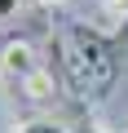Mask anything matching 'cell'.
<instances>
[{"mask_svg": "<svg viewBox=\"0 0 128 133\" xmlns=\"http://www.w3.org/2000/svg\"><path fill=\"white\" fill-rule=\"evenodd\" d=\"M0 66H5V76H18V80H35L40 76V58L31 44H9L0 53Z\"/></svg>", "mask_w": 128, "mask_h": 133, "instance_id": "obj_1", "label": "cell"}, {"mask_svg": "<svg viewBox=\"0 0 128 133\" xmlns=\"http://www.w3.org/2000/svg\"><path fill=\"white\" fill-rule=\"evenodd\" d=\"M13 133H97L93 124H62V120H22Z\"/></svg>", "mask_w": 128, "mask_h": 133, "instance_id": "obj_2", "label": "cell"}, {"mask_svg": "<svg viewBox=\"0 0 128 133\" xmlns=\"http://www.w3.org/2000/svg\"><path fill=\"white\" fill-rule=\"evenodd\" d=\"M18 9H22V0H0V22L18 18Z\"/></svg>", "mask_w": 128, "mask_h": 133, "instance_id": "obj_3", "label": "cell"}, {"mask_svg": "<svg viewBox=\"0 0 128 133\" xmlns=\"http://www.w3.org/2000/svg\"><path fill=\"white\" fill-rule=\"evenodd\" d=\"M106 5H110V9H124V14H128V0H106Z\"/></svg>", "mask_w": 128, "mask_h": 133, "instance_id": "obj_4", "label": "cell"}]
</instances>
